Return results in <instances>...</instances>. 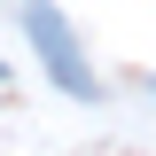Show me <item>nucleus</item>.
<instances>
[{
  "label": "nucleus",
  "instance_id": "nucleus-1",
  "mask_svg": "<svg viewBox=\"0 0 156 156\" xmlns=\"http://www.w3.org/2000/svg\"><path fill=\"white\" fill-rule=\"evenodd\" d=\"M23 23H31V39H39V62L55 70V86L86 101V94H94V70L78 62V39H70V23H62L47 0H31V8H23Z\"/></svg>",
  "mask_w": 156,
  "mask_h": 156
},
{
  "label": "nucleus",
  "instance_id": "nucleus-2",
  "mask_svg": "<svg viewBox=\"0 0 156 156\" xmlns=\"http://www.w3.org/2000/svg\"><path fill=\"white\" fill-rule=\"evenodd\" d=\"M0 78H8V70H0Z\"/></svg>",
  "mask_w": 156,
  "mask_h": 156
}]
</instances>
